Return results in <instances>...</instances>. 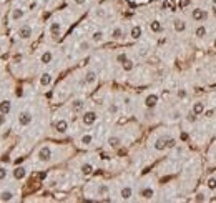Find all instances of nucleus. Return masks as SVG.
Segmentation results:
<instances>
[{
  "label": "nucleus",
  "mask_w": 216,
  "mask_h": 203,
  "mask_svg": "<svg viewBox=\"0 0 216 203\" xmlns=\"http://www.w3.org/2000/svg\"><path fill=\"white\" fill-rule=\"evenodd\" d=\"M175 147H176V140L173 138V137L166 138V148H168V150H171V148H175Z\"/></svg>",
  "instance_id": "nucleus-35"
},
{
  "label": "nucleus",
  "mask_w": 216,
  "mask_h": 203,
  "mask_svg": "<svg viewBox=\"0 0 216 203\" xmlns=\"http://www.w3.org/2000/svg\"><path fill=\"white\" fill-rule=\"evenodd\" d=\"M206 188L211 191H216V177H209L208 180H206Z\"/></svg>",
  "instance_id": "nucleus-30"
},
{
  "label": "nucleus",
  "mask_w": 216,
  "mask_h": 203,
  "mask_svg": "<svg viewBox=\"0 0 216 203\" xmlns=\"http://www.w3.org/2000/svg\"><path fill=\"white\" fill-rule=\"evenodd\" d=\"M97 82V72L95 70H88L83 77V85H93Z\"/></svg>",
  "instance_id": "nucleus-10"
},
{
  "label": "nucleus",
  "mask_w": 216,
  "mask_h": 203,
  "mask_svg": "<svg viewBox=\"0 0 216 203\" xmlns=\"http://www.w3.org/2000/svg\"><path fill=\"white\" fill-rule=\"evenodd\" d=\"M108 145H110L112 148H117V147H120V145H122V138L117 137V135H112V137L108 138Z\"/></svg>",
  "instance_id": "nucleus-25"
},
{
  "label": "nucleus",
  "mask_w": 216,
  "mask_h": 203,
  "mask_svg": "<svg viewBox=\"0 0 216 203\" xmlns=\"http://www.w3.org/2000/svg\"><path fill=\"white\" fill-rule=\"evenodd\" d=\"M52 155H53V152H52V148L48 147V145H45V147H42L40 150H38V153H37V158L40 162H50L52 160Z\"/></svg>",
  "instance_id": "nucleus-1"
},
{
  "label": "nucleus",
  "mask_w": 216,
  "mask_h": 203,
  "mask_svg": "<svg viewBox=\"0 0 216 203\" xmlns=\"http://www.w3.org/2000/svg\"><path fill=\"white\" fill-rule=\"evenodd\" d=\"M211 2H213V3H216V0H211Z\"/></svg>",
  "instance_id": "nucleus-49"
},
{
  "label": "nucleus",
  "mask_w": 216,
  "mask_h": 203,
  "mask_svg": "<svg viewBox=\"0 0 216 203\" xmlns=\"http://www.w3.org/2000/svg\"><path fill=\"white\" fill-rule=\"evenodd\" d=\"M0 52H2V43H0Z\"/></svg>",
  "instance_id": "nucleus-48"
},
{
  "label": "nucleus",
  "mask_w": 216,
  "mask_h": 203,
  "mask_svg": "<svg viewBox=\"0 0 216 203\" xmlns=\"http://www.w3.org/2000/svg\"><path fill=\"white\" fill-rule=\"evenodd\" d=\"M140 196L143 198V200H151V198L155 196V188L150 186V185L143 186L141 190H140Z\"/></svg>",
  "instance_id": "nucleus-8"
},
{
  "label": "nucleus",
  "mask_w": 216,
  "mask_h": 203,
  "mask_svg": "<svg viewBox=\"0 0 216 203\" xmlns=\"http://www.w3.org/2000/svg\"><path fill=\"white\" fill-rule=\"evenodd\" d=\"M25 177H27V168L25 167H17L15 170H13V178H15V180H23Z\"/></svg>",
  "instance_id": "nucleus-13"
},
{
  "label": "nucleus",
  "mask_w": 216,
  "mask_h": 203,
  "mask_svg": "<svg viewBox=\"0 0 216 203\" xmlns=\"http://www.w3.org/2000/svg\"><path fill=\"white\" fill-rule=\"evenodd\" d=\"M10 112H12V102L10 100H2L0 102V113L8 115Z\"/></svg>",
  "instance_id": "nucleus-14"
},
{
  "label": "nucleus",
  "mask_w": 216,
  "mask_h": 203,
  "mask_svg": "<svg viewBox=\"0 0 216 203\" xmlns=\"http://www.w3.org/2000/svg\"><path fill=\"white\" fill-rule=\"evenodd\" d=\"M176 97H178V98H181V100H185L186 97H188V92H186L185 88H180L178 92H176Z\"/></svg>",
  "instance_id": "nucleus-36"
},
{
  "label": "nucleus",
  "mask_w": 216,
  "mask_h": 203,
  "mask_svg": "<svg viewBox=\"0 0 216 203\" xmlns=\"http://www.w3.org/2000/svg\"><path fill=\"white\" fill-rule=\"evenodd\" d=\"M85 110V100L83 98H75L71 102V112L73 113H81Z\"/></svg>",
  "instance_id": "nucleus-7"
},
{
  "label": "nucleus",
  "mask_w": 216,
  "mask_h": 203,
  "mask_svg": "<svg viewBox=\"0 0 216 203\" xmlns=\"http://www.w3.org/2000/svg\"><path fill=\"white\" fill-rule=\"evenodd\" d=\"M150 30L151 32H155V33H160L161 30H163V25L158 20H153L151 23H150Z\"/></svg>",
  "instance_id": "nucleus-26"
},
{
  "label": "nucleus",
  "mask_w": 216,
  "mask_h": 203,
  "mask_svg": "<svg viewBox=\"0 0 216 203\" xmlns=\"http://www.w3.org/2000/svg\"><path fill=\"white\" fill-rule=\"evenodd\" d=\"M32 33H33V30L28 23H23V25L18 28V38H22V40H28V38L32 37Z\"/></svg>",
  "instance_id": "nucleus-4"
},
{
  "label": "nucleus",
  "mask_w": 216,
  "mask_h": 203,
  "mask_svg": "<svg viewBox=\"0 0 216 203\" xmlns=\"http://www.w3.org/2000/svg\"><path fill=\"white\" fill-rule=\"evenodd\" d=\"M7 177H8V170H7L5 167H0V182L5 180Z\"/></svg>",
  "instance_id": "nucleus-38"
},
{
  "label": "nucleus",
  "mask_w": 216,
  "mask_h": 203,
  "mask_svg": "<svg viewBox=\"0 0 216 203\" xmlns=\"http://www.w3.org/2000/svg\"><path fill=\"white\" fill-rule=\"evenodd\" d=\"M213 113H214V110H205V113H203V115L209 118V117H213Z\"/></svg>",
  "instance_id": "nucleus-42"
},
{
  "label": "nucleus",
  "mask_w": 216,
  "mask_h": 203,
  "mask_svg": "<svg viewBox=\"0 0 216 203\" xmlns=\"http://www.w3.org/2000/svg\"><path fill=\"white\" fill-rule=\"evenodd\" d=\"M141 33H143V30H141L140 25H133L131 30H130V37H131L133 40H138V38L141 37Z\"/></svg>",
  "instance_id": "nucleus-19"
},
{
  "label": "nucleus",
  "mask_w": 216,
  "mask_h": 203,
  "mask_svg": "<svg viewBox=\"0 0 216 203\" xmlns=\"http://www.w3.org/2000/svg\"><path fill=\"white\" fill-rule=\"evenodd\" d=\"M158 95L156 93H150V95H146V98H145V107L148 108V110H153L158 105Z\"/></svg>",
  "instance_id": "nucleus-6"
},
{
  "label": "nucleus",
  "mask_w": 216,
  "mask_h": 203,
  "mask_svg": "<svg viewBox=\"0 0 216 203\" xmlns=\"http://www.w3.org/2000/svg\"><path fill=\"white\" fill-rule=\"evenodd\" d=\"M52 80H53L52 73L45 72V73H42V77H40V85H42V87H48V85L52 83Z\"/></svg>",
  "instance_id": "nucleus-20"
},
{
  "label": "nucleus",
  "mask_w": 216,
  "mask_h": 203,
  "mask_svg": "<svg viewBox=\"0 0 216 203\" xmlns=\"http://www.w3.org/2000/svg\"><path fill=\"white\" fill-rule=\"evenodd\" d=\"M206 35H208V28H206L205 25H198L195 28V37L196 38H205Z\"/></svg>",
  "instance_id": "nucleus-21"
},
{
  "label": "nucleus",
  "mask_w": 216,
  "mask_h": 203,
  "mask_svg": "<svg viewBox=\"0 0 216 203\" xmlns=\"http://www.w3.org/2000/svg\"><path fill=\"white\" fill-rule=\"evenodd\" d=\"M103 40H105V33L102 30H97V32L92 33V42L93 43H102Z\"/></svg>",
  "instance_id": "nucleus-23"
},
{
  "label": "nucleus",
  "mask_w": 216,
  "mask_h": 203,
  "mask_svg": "<svg viewBox=\"0 0 216 203\" xmlns=\"http://www.w3.org/2000/svg\"><path fill=\"white\" fill-rule=\"evenodd\" d=\"M153 147H155V150H158V152H163V150H166V138H165V137L156 138L155 143H153Z\"/></svg>",
  "instance_id": "nucleus-16"
},
{
  "label": "nucleus",
  "mask_w": 216,
  "mask_h": 203,
  "mask_svg": "<svg viewBox=\"0 0 216 203\" xmlns=\"http://www.w3.org/2000/svg\"><path fill=\"white\" fill-rule=\"evenodd\" d=\"M173 28H175L178 33H183L186 30V22L185 20H181V18H176L175 22H173Z\"/></svg>",
  "instance_id": "nucleus-15"
},
{
  "label": "nucleus",
  "mask_w": 216,
  "mask_h": 203,
  "mask_svg": "<svg viewBox=\"0 0 216 203\" xmlns=\"http://www.w3.org/2000/svg\"><path fill=\"white\" fill-rule=\"evenodd\" d=\"M5 120H7V115L5 113H0V127H2V125H5Z\"/></svg>",
  "instance_id": "nucleus-41"
},
{
  "label": "nucleus",
  "mask_w": 216,
  "mask_h": 203,
  "mask_svg": "<svg viewBox=\"0 0 216 203\" xmlns=\"http://www.w3.org/2000/svg\"><path fill=\"white\" fill-rule=\"evenodd\" d=\"M191 112H193L195 115H203L205 113V103L203 102H196V103H193V107H191Z\"/></svg>",
  "instance_id": "nucleus-17"
},
{
  "label": "nucleus",
  "mask_w": 216,
  "mask_h": 203,
  "mask_svg": "<svg viewBox=\"0 0 216 203\" xmlns=\"http://www.w3.org/2000/svg\"><path fill=\"white\" fill-rule=\"evenodd\" d=\"M13 196H15V193L10 191V190L2 191V193H0V201H12V200H13Z\"/></svg>",
  "instance_id": "nucleus-24"
},
{
  "label": "nucleus",
  "mask_w": 216,
  "mask_h": 203,
  "mask_svg": "<svg viewBox=\"0 0 216 203\" xmlns=\"http://www.w3.org/2000/svg\"><path fill=\"white\" fill-rule=\"evenodd\" d=\"M180 138L183 140V142H186V140H188V133H186V132H183V133L180 135Z\"/></svg>",
  "instance_id": "nucleus-43"
},
{
  "label": "nucleus",
  "mask_w": 216,
  "mask_h": 203,
  "mask_svg": "<svg viewBox=\"0 0 216 203\" xmlns=\"http://www.w3.org/2000/svg\"><path fill=\"white\" fill-rule=\"evenodd\" d=\"M122 37H123V30H122V27H115L113 30H112V38H113V40H120Z\"/></svg>",
  "instance_id": "nucleus-29"
},
{
  "label": "nucleus",
  "mask_w": 216,
  "mask_h": 203,
  "mask_svg": "<svg viewBox=\"0 0 216 203\" xmlns=\"http://www.w3.org/2000/svg\"><path fill=\"white\" fill-rule=\"evenodd\" d=\"M60 33H62V23L57 22V20H53V22L50 23V35L53 37V38H58Z\"/></svg>",
  "instance_id": "nucleus-9"
},
{
  "label": "nucleus",
  "mask_w": 216,
  "mask_h": 203,
  "mask_svg": "<svg viewBox=\"0 0 216 203\" xmlns=\"http://www.w3.org/2000/svg\"><path fill=\"white\" fill-rule=\"evenodd\" d=\"M98 120V115L97 112H93V110H88V112L83 113V117H81V123L85 125V127H92V125Z\"/></svg>",
  "instance_id": "nucleus-2"
},
{
  "label": "nucleus",
  "mask_w": 216,
  "mask_h": 203,
  "mask_svg": "<svg viewBox=\"0 0 216 203\" xmlns=\"http://www.w3.org/2000/svg\"><path fill=\"white\" fill-rule=\"evenodd\" d=\"M80 143L81 145H92L93 143V135L92 133H85L83 137L80 138Z\"/></svg>",
  "instance_id": "nucleus-27"
},
{
  "label": "nucleus",
  "mask_w": 216,
  "mask_h": 203,
  "mask_svg": "<svg viewBox=\"0 0 216 203\" xmlns=\"http://www.w3.org/2000/svg\"><path fill=\"white\" fill-rule=\"evenodd\" d=\"M126 59H128V57H126V54H120V55L117 57V62H118V64H123V62L126 60Z\"/></svg>",
  "instance_id": "nucleus-40"
},
{
  "label": "nucleus",
  "mask_w": 216,
  "mask_h": 203,
  "mask_svg": "<svg viewBox=\"0 0 216 203\" xmlns=\"http://www.w3.org/2000/svg\"><path fill=\"white\" fill-rule=\"evenodd\" d=\"M78 50H80V52H86V50H90V43H88V42H80Z\"/></svg>",
  "instance_id": "nucleus-39"
},
{
  "label": "nucleus",
  "mask_w": 216,
  "mask_h": 203,
  "mask_svg": "<svg viewBox=\"0 0 216 203\" xmlns=\"http://www.w3.org/2000/svg\"><path fill=\"white\" fill-rule=\"evenodd\" d=\"M33 122V115L32 112H28V110H23V112L18 113V125L20 127H28Z\"/></svg>",
  "instance_id": "nucleus-3"
},
{
  "label": "nucleus",
  "mask_w": 216,
  "mask_h": 203,
  "mask_svg": "<svg viewBox=\"0 0 216 203\" xmlns=\"http://www.w3.org/2000/svg\"><path fill=\"white\" fill-rule=\"evenodd\" d=\"M181 117V115H180V112H175V113H173V120H178Z\"/></svg>",
  "instance_id": "nucleus-45"
},
{
  "label": "nucleus",
  "mask_w": 216,
  "mask_h": 203,
  "mask_svg": "<svg viewBox=\"0 0 216 203\" xmlns=\"http://www.w3.org/2000/svg\"><path fill=\"white\" fill-rule=\"evenodd\" d=\"M118 112H120L118 103H110V105H108V113H110V115H117Z\"/></svg>",
  "instance_id": "nucleus-33"
},
{
  "label": "nucleus",
  "mask_w": 216,
  "mask_h": 203,
  "mask_svg": "<svg viewBox=\"0 0 216 203\" xmlns=\"http://www.w3.org/2000/svg\"><path fill=\"white\" fill-rule=\"evenodd\" d=\"M52 60H53V54H52L50 50H45L42 54V57H40V62H42V64H45V65L52 64Z\"/></svg>",
  "instance_id": "nucleus-22"
},
{
  "label": "nucleus",
  "mask_w": 216,
  "mask_h": 203,
  "mask_svg": "<svg viewBox=\"0 0 216 203\" xmlns=\"http://www.w3.org/2000/svg\"><path fill=\"white\" fill-rule=\"evenodd\" d=\"M214 47H216V40H214Z\"/></svg>",
  "instance_id": "nucleus-50"
},
{
  "label": "nucleus",
  "mask_w": 216,
  "mask_h": 203,
  "mask_svg": "<svg viewBox=\"0 0 216 203\" xmlns=\"http://www.w3.org/2000/svg\"><path fill=\"white\" fill-rule=\"evenodd\" d=\"M55 130L58 133H67V132H68V122L63 120V118L57 120V122H55Z\"/></svg>",
  "instance_id": "nucleus-11"
},
{
  "label": "nucleus",
  "mask_w": 216,
  "mask_h": 203,
  "mask_svg": "<svg viewBox=\"0 0 216 203\" xmlns=\"http://www.w3.org/2000/svg\"><path fill=\"white\" fill-rule=\"evenodd\" d=\"M108 191H110V186L105 185V183H102V185L98 186V196H107Z\"/></svg>",
  "instance_id": "nucleus-31"
},
{
  "label": "nucleus",
  "mask_w": 216,
  "mask_h": 203,
  "mask_svg": "<svg viewBox=\"0 0 216 203\" xmlns=\"http://www.w3.org/2000/svg\"><path fill=\"white\" fill-rule=\"evenodd\" d=\"M73 2L76 3V5H85V3H86V0H73Z\"/></svg>",
  "instance_id": "nucleus-44"
},
{
  "label": "nucleus",
  "mask_w": 216,
  "mask_h": 203,
  "mask_svg": "<svg viewBox=\"0 0 216 203\" xmlns=\"http://www.w3.org/2000/svg\"><path fill=\"white\" fill-rule=\"evenodd\" d=\"M122 67H123V70H125V72H131L133 68H135V62L130 60V59H126V60H125L123 64H122Z\"/></svg>",
  "instance_id": "nucleus-28"
},
{
  "label": "nucleus",
  "mask_w": 216,
  "mask_h": 203,
  "mask_svg": "<svg viewBox=\"0 0 216 203\" xmlns=\"http://www.w3.org/2000/svg\"><path fill=\"white\" fill-rule=\"evenodd\" d=\"M186 120H188L190 123H196V120H198V115H195L193 112H190L188 115H186Z\"/></svg>",
  "instance_id": "nucleus-37"
},
{
  "label": "nucleus",
  "mask_w": 216,
  "mask_h": 203,
  "mask_svg": "<svg viewBox=\"0 0 216 203\" xmlns=\"http://www.w3.org/2000/svg\"><path fill=\"white\" fill-rule=\"evenodd\" d=\"M133 196V188L131 186H123L122 190H120V198H122V200H130V198Z\"/></svg>",
  "instance_id": "nucleus-12"
},
{
  "label": "nucleus",
  "mask_w": 216,
  "mask_h": 203,
  "mask_svg": "<svg viewBox=\"0 0 216 203\" xmlns=\"http://www.w3.org/2000/svg\"><path fill=\"white\" fill-rule=\"evenodd\" d=\"M92 172H93L92 163H83V165H81V173H83V175H90Z\"/></svg>",
  "instance_id": "nucleus-32"
},
{
  "label": "nucleus",
  "mask_w": 216,
  "mask_h": 203,
  "mask_svg": "<svg viewBox=\"0 0 216 203\" xmlns=\"http://www.w3.org/2000/svg\"><path fill=\"white\" fill-rule=\"evenodd\" d=\"M15 95H17V97H22V95H23V90H22V88H18V90L15 92Z\"/></svg>",
  "instance_id": "nucleus-46"
},
{
  "label": "nucleus",
  "mask_w": 216,
  "mask_h": 203,
  "mask_svg": "<svg viewBox=\"0 0 216 203\" xmlns=\"http://www.w3.org/2000/svg\"><path fill=\"white\" fill-rule=\"evenodd\" d=\"M191 18H193L195 22H205L206 18H208V12L203 10V8H195V10L191 12Z\"/></svg>",
  "instance_id": "nucleus-5"
},
{
  "label": "nucleus",
  "mask_w": 216,
  "mask_h": 203,
  "mask_svg": "<svg viewBox=\"0 0 216 203\" xmlns=\"http://www.w3.org/2000/svg\"><path fill=\"white\" fill-rule=\"evenodd\" d=\"M23 15H25V10H23V8H13L10 18H12L13 22H17V20H22Z\"/></svg>",
  "instance_id": "nucleus-18"
},
{
  "label": "nucleus",
  "mask_w": 216,
  "mask_h": 203,
  "mask_svg": "<svg viewBox=\"0 0 216 203\" xmlns=\"http://www.w3.org/2000/svg\"><path fill=\"white\" fill-rule=\"evenodd\" d=\"M195 201H208V196H206L205 191H198L195 195Z\"/></svg>",
  "instance_id": "nucleus-34"
},
{
  "label": "nucleus",
  "mask_w": 216,
  "mask_h": 203,
  "mask_svg": "<svg viewBox=\"0 0 216 203\" xmlns=\"http://www.w3.org/2000/svg\"><path fill=\"white\" fill-rule=\"evenodd\" d=\"M190 2H191V0H185V2H183V5H188Z\"/></svg>",
  "instance_id": "nucleus-47"
}]
</instances>
